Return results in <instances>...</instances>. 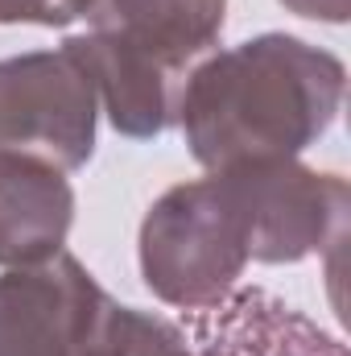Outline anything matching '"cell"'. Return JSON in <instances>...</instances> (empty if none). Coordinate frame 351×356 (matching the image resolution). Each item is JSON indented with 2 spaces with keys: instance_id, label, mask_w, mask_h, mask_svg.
I'll use <instances>...</instances> for the list:
<instances>
[{
  "instance_id": "cell-1",
  "label": "cell",
  "mask_w": 351,
  "mask_h": 356,
  "mask_svg": "<svg viewBox=\"0 0 351 356\" xmlns=\"http://www.w3.org/2000/svg\"><path fill=\"white\" fill-rule=\"evenodd\" d=\"M348 67L293 33H261L211 54L182 83L178 124L198 166L298 158L339 116Z\"/></svg>"
},
{
  "instance_id": "cell-2",
  "label": "cell",
  "mask_w": 351,
  "mask_h": 356,
  "mask_svg": "<svg viewBox=\"0 0 351 356\" xmlns=\"http://www.w3.org/2000/svg\"><path fill=\"white\" fill-rule=\"evenodd\" d=\"M252 261V224L223 170L170 186L141 224V277L178 311L228 298Z\"/></svg>"
},
{
  "instance_id": "cell-3",
  "label": "cell",
  "mask_w": 351,
  "mask_h": 356,
  "mask_svg": "<svg viewBox=\"0 0 351 356\" xmlns=\"http://www.w3.org/2000/svg\"><path fill=\"white\" fill-rule=\"evenodd\" d=\"M95 88L67 46L0 58V154H29L71 175L95 154Z\"/></svg>"
},
{
  "instance_id": "cell-4",
  "label": "cell",
  "mask_w": 351,
  "mask_h": 356,
  "mask_svg": "<svg viewBox=\"0 0 351 356\" xmlns=\"http://www.w3.org/2000/svg\"><path fill=\"white\" fill-rule=\"evenodd\" d=\"M232 178L248 224H252V261L293 266L327 245H335L348 228L351 191L343 175H318L298 158L240 162L223 166Z\"/></svg>"
},
{
  "instance_id": "cell-5",
  "label": "cell",
  "mask_w": 351,
  "mask_h": 356,
  "mask_svg": "<svg viewBox=\"0 0 351 356\" xmlns=\"http://www.w3.org/2000/svg\"><path fill=\"white\" fill-rule=\"evenodd\" d=\"M108 307L99 282L71 253L0 277V356H91Z\"/></svg>"
},
{
  "instance_id": "cell-6",
  "label": "cell",
  "mask_w": 351,
  "mask_h": 356,
  "mask_svg": "<svg viewBox=\"0 0 351 356\" xmlns=\"http://www.w3.org/2000/svg\"><path fill=\"white\" fill-rule=\"evenodd\" d=\"M228 21V0H91L87 33L186 79Z\"/></svg>"
},
{
  "instance_id": "cell-7",
  "label": "cell",
  "mask_w": 351,
  "mask_h": 356,
  "mask_svg": "<svg viewBox=\"0 0 351 356\" xmlns=\"http://www.w3.org/2000/svg\"><path fill=\"white\" fill-rule=\"evenodd\" d=\"M182 336L194 356H348L335 336L264 290H236L215 307L190 311Z\"/></svg>"
},
{
  "instance_id": "cell-8",
  "label": "cell",
  "mask_w": 351,
  "mask_h": 356,
  "mask_svg": "<svg viewBox=\"0 0 351 356\" xmlns=\"http://www.w3.org/2000/svg\"><path fill=\"white\" fill-rule=\"evenodd\" d=\"M75 224L67 175L29 154H0V266L29 269L62 253Z\"/></svg>"
},
{
  "instance_id": "cell-9",
  "label": "cell",
  "mask_w": 351,
  "mask_h": 356,
  "mask_svg": "<svg viewBox=\"0 0 351 356\" xmlns=\"http://www.w3.org/2000/svg\"><path fill=\"white\" fill-rule=\"evenodd\" d=\"M91 356H194L190 340L174 323L145 315L137 307H120L108 298L99 327H95V348Z\"/></svg>"
},
{
  "instance_id": "cell-10",
  "label": "cell",
  "mask_w": 351,
  "mask_h": 356,
  "mask_svg": "<svg viewBox=\"0 0 351 356\" xmlns=\"http://www.w3.org/2000/svg\"><path fill=\"white\" fill-rule=\"evenodd\" d=\"M91 0H0V25H46L62 29L87 17Z\"/></svg>"
},
{
  "instance_id": "cell-11",
  "label": "cell",
  "mask_w": 351,
  "mask_h": 356,
  "mask_svg": "<svg viewBox=\"0 0 351 356\" xmlns=\"http://www.w3.org/2000/svg\"><path fill=\"white\" fill-rule=\"evenodd\" d=\"M289 13L310 17V21H327V25H343L348 21L351 0H281Z\"/></svg>"
}]
</instances>
